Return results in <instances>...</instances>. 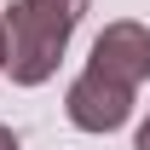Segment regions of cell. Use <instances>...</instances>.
Segmentation results:
<instances>
[{
  "label": "cell",
  "instance_id": "6da1fadb",
  "mask_svg": "<svg viewBox=\"0 0 150 150\" xmlns=\"http://www.w3.org/2000/svg\"><path fill=\"white\" fill-rule=\"evenodd\" d=\"M0 29H6V69H12V81H18V87H40V81L58 69L64 46H69V23H58V18H46V12H35L29 0L6 6Z\"/></svg>",
  "mask_w": 150,
  "mask_h": 150
},
{
  "label": "cell",
  "instance_id": "7a4b0ae2",
  "mask_svg": "<svg viewBox=\"0 0 150 150\" xmlns=\"http://www.w3.org/2000/svg\"><path fill=\"white\" fill-rule=\"evenodd\" d=\"M93 75H104V81H115V87H144L150 81V29L144 23H133V18H121V23H110L104 35L93 40V64H87Z\"/></svg>",
  "mask_w": 150,
  "mask_h": 150
},
{
  "label": "cell",
  "instance_id": "3957f363",
  "mask_svg": "<svg viewBox=\"0 0 150 150\" xmlns=\"http://www.w3.org/2000/svg\"><path fill=\"white\" fill-rule=\"evenodd\" d=\"M133 98H139L133 87H115V81H104V75L81 69L75 87H69V98H64V110H69V121L81 133H115L133 115Z\"/></svg>",
  "mask_w": 150,
  "mask_h": 150
},
{
  "label": "cell",
  "instance_id": "277c9868",
  "mask_svg": "<svg viewBox=\"0 0 150 150\" xmlns=\"http://www.w3.org/2000/svg\"><path fill=\"white\" fill-rule=\"evenodd\" d=\"M29 6H35V12H46V18H58V23H81L87 18V6H93V0H29Z\"/></svg>",
  "mask_w": 150,
  "mask_h": 150
},
{
  "label": "cell",
  "instance_id": "5b68a950",
  "mask_svg": "<svg viewBox=\"0 0 150 150\" xmlns=\"http://www.w3.org/2000/svg\"><path fill=\"white\" fill-rule=\"evenodd\" d=\"M0 150H18V133L12 127H0Z\"/></svg>",
  "mask_w": 150,
  "mask_h": 150
},
{
  "label": "cell",
  "instance_id": "8992f818",
  "mask_svg": "<svg viewBox=\"0 0 150 150\" xmlns=\"http://www.w3.org/2000/svg\"><path fill=\"white\" fill-rule=\"evenodd\" d=\"M133 150H150V121L139 127V139H133Z\"/></svg>",
  "mask_w": 150,
  "mask_h": 150
},
{
  "label": "cell",
  "instance_id": "52a82bcc",
  "mask_svg": "<svg viewBox=\"0 0 150 150\" xmlns=\"http://www.w3.org/2000/svg\"><path fill=\"white\" fill-rule=\"evenodd\" d=\"M0 69H6V29H0Z\"/></svg>",
  "mask_w": 150,
  "mask_h": 150
}]
</instances>
